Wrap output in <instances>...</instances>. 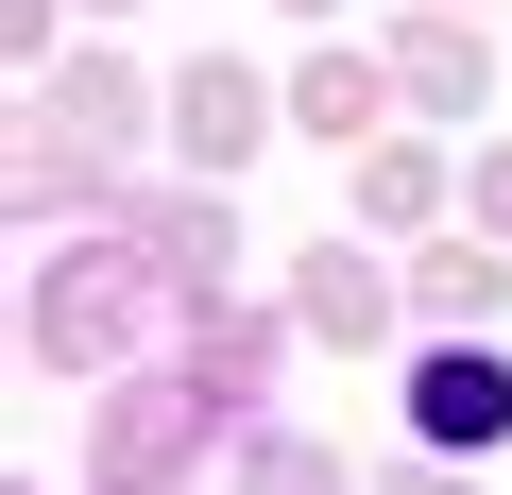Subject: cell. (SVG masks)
<instances>
[{
  "label": "cell",
  "instance_id": "9",
  "mask_svg": "<svg viewBox=\"0 0 512 495\" xmlns=\"http://www.w3.org/2000/svg\"><path fill=\"white\" fill-rule=\"evenodd\" d=\"M239 495H342V461L308 427H239Z\"/></svg>",
  "mask_w": 512,
  "mask_h": 495
},
{
  "label": "cell",
  "instance_id": "7",
  "mask_svg": "<svg viewBox=\"0 0 512 495\" xmlns=\"http://www.w3.org/2000/svg\"><path fill=\"white\" fill-rule=\"evenodd\" d=\"M410 308H427V325H478V308H512V291H495L478 239H427V257H410Z\"/></svg>",
  "mask_w": 512,
  "mask_h": 495
},
{
  "label": "cell",
  "instance_id": "10",
  "mask_svg": "<svg viewBox=\"0 0 512 495\" xmlns=\"http://www.w3.org/2000/svg\"><path fill=\"white\" fill-rule=\"evenodd\" d=\"M359 188H376V205L410 222V205H427V154H410V137H359Z\"/></svg>",
  "mask_w": 512,
  "mask_h": 495
},
{
  "label": "cell",
  "instance_id": "5",
  "mask_svg": "<svg viewBox=\"0 0 512 495\" xmlns=\"http://www.w3.org/2000/svg\"><path fill=\"white\" fill-rule=\"evenodd\" d=\"M291 308H308V342H342V359H359V342L393 325V274L359 257V239H325V257H308V291H291Z\"/></svg>",
  "mask_w": 512,
  "mask_h": 495
},
{
  "label": "cell",
  "instance_id": "11",
  "mask_svg": "<svg viewBox=\"0 0 512 495\" xmlns=\"http://www.w3.org/2000/svg\"><path fill=\"white\" fill-rule=\"evenodd\" d=\"M478 222H495V239H512V137H495V154H478Z\"/></svg>",
  "mask_w": 512,
  "mask_h": 495
},
{
  "label": "cell",
  "instance_id": "3",
  "mask_svg": "<svg viewBox=\"0 0 512 495\" xmlns=\"http://www.w3.org/2000/svg\"><path fill=\"white\" fill-rule=\"evenodd\" d=\"M274 120H291V103L256 86L239 52H205V69H171V154H188V171H239L256 137H274Z\"/></svg>",
  "mask_w": 512,
  "mask_h": 495
},
{
  "label": "cell",
  "instance_id": "2",
  "mask_svg": "<svg viewBox=\"0 0 512 495\" xmlns=\"http://www.w3.org/2000/svg\"><path fill=\"white\" fill-rule=\"evenodd\" d=\"M393 410H410L427 461H495V444H512V359H495V342H427V359L393 376Z\"/></svg>",
  "mask_w": 512,
  "mask_h": 495
},
{
  "label": "cell",
  "instance_id": "6",
  "mask_svg": "<svg viewBox=\"0 0 512 495\" xmlns=\"http://www.w3.org/2000/svg\"><path fill=\"white\" fill-rule=\"evenodd\" d=\"M393 86H410L427 120H478V35H461V18H410V35H393Z\"/></svg>",
  "mask_w": 512,
  "mask_h": 495
},
{
  "label": "cell",
  "instance_id": "1",
  "mask_svg": "<svg viewBox=\"0 0 512 495\" xmlns=\"http://www.w3.org/2000/svg\"><path fill=\"white\" fill-rule=\"evenodd\" d=\"M154 308H188V291H171V257H154L137 222H86V257H52V274H35V376H137Z\"/></svg>",
  "mask_w": 512,
  "mask_h": 495
},
{
  "label": "cell",
  "instance_id": "8",
  "mask_svg": "<svg viewBox=\"0 0 512 495\" xmlns=\"http://www.w3.org/2000/svg\"><path fill=\"white\" fill-rule=\"evenodd\" d=\"M52 120H86V137L120 154V137H137L154 103H137V69H120V52H86V69H52Z\"/></svg>",
  "mask_w": 512,
  "mask_h": 495
},
{
  "label": "cell",
  "instance_id": "13",
  "mask_svg": "<svg viewBox=\"0 0 512 495\" xmlns=\"http://www.w3.org/2000/svg\"><path fill=\"white\" fill-rule=\"evenodd\" d=\"M291 18H325V0H291Z\"/></svg>",
  "mask_w": 512,
  "mask_h": 495
},
{
  "label": "cell",
  "instance_id": "4",
  "mask_svg": "<svg viewBox=\"0 0 512 495\" xmlns=\"http://www.w3.org/2000/svg\"><path fill=\"white\" fill-rule=\"evenodd\" d=\"M393 103H410V86H393L376 52H308V69H291V137H376Z\"/></svg>",
  "mask_w": 512,
  "mask_h": 495
},
{
  "label": "cell",
  "instance_id": "12",
  "mask_svg": "<svg viewBox=\"0 0 512 495\" xmlns=\"http://www.w3.org/2000/svg\"><path fill=\"white\" fill-rule=\"evenodd\" d=\"M393 495H478V478H461V461H427V444H410V478H393Z\"/></svg>",
  "mask_w": 512,
  "mask_h": 495
}]
</instances>
